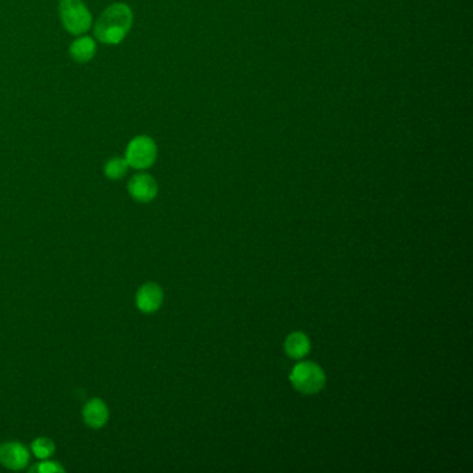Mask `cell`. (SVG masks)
Here are the masks:
<instances>
[{"mask_svg":"<svg viewBox=\"0 0 473 473\" xmlns=\"http://www.w3.org/2000/svg\"><path fill=\"white\" fill-rule=\"evenodd\" d=\"M133 13L125 3L109 6L93 27L95 38L105 45H119L132 28Z\"/></svg>","mask_w":473,"mask_h":473,"instance_id":"6da1fadb","label":"cell"},{"mask_svg":"<svg viewBox=\"0 0 473 473\" xmlns=\"http://www.w3.org/2000/svg\"><path fill=\"white\" fill-rule=\"evenodd\" d=\"M59 15L71 35H84L92 27V14L82 0H60Z\"/></svg>","mask_w":473,"mask_h":473,"instance_id":"7a4b0ae2","label":"cell"},{"mask_svg":"<svg viewBox=\"0 0 473 473\" xmlns=\"http://www.w3.org/2000/svg\"><path fill=\"white\" fill-rule=\"evenodd\" d=\"M290 382L297 391L306 396H313L325 387L326 376L320 365L307 361L297 363L292 369Z\"/></svg>","mask_w":473,"mask_h":473,"instance_id":"3957f363","label":"cell"},{"mask_svg":"<svg viewBox=\"0 0 473 473\" xmlns=\"http://www.w3.org/2000/svg\"><path fill=\"white\" fill-rule=\"evenodd\" d=\"M125 160L135 170H147L157 160V144L146 135L135 136L126 146Z\"/></svg>","mask_w":473,"mask_h":473,"instance_id":"277c9868","label":"cell"},{"mask_svg":"<svg viewBox=\"0 0 473 473\" xmlns=\"http://www.w3.org/2000/svg\"><path fill=\"white\" fill-rule=\"evenodd\" d=\"M128 192L133 200L139 203H150L158 193V185L156 179L149 174H136L128 183Z\"/></svg>","mask_w":473,"mask_h":473,"instance_id":"5b68a950","label":"cell"},{"mask_svg":"<svg viewBox=\"0 0 473 473\" xmlns=\"http://www.w3.org/2000/svg\"><path fill=\"white\" fill-rule=\"evenodd\" d=\"M0 464L10 471H21L29 464V451L18 442H7L0 446Z\"/></svg>","mask_w":473,"mask_h":473,"instance_id":"8992f818","label":"cell"},{"mask_svg":"<svg viewBox=\"0 0 473 473\" xmlns=\"http://www.w3.org/2000/svg\"><path fill=\"white\" fill-rule=\"evenodd\" d=\"M164 300L163 289L153 282L142 285L136 293V307L144 314L156 313Z\"/></svg>","mask_w":473,"mask_h":473,"instance_id":"52a82bcc","label":"cell"},{"mask_svg":"<svg viewBox=\"0 0 473 473\" xmlns=\"http://www.w3.org/2000/svg\"><path fill=\"white\" fill-rule=\"evenodd\" d=\"M82 416L85 423L92 429H102L110 416L107 404L100 398H92L84 407Z\"/></svg>","mask_w":473,"mask_h":473,"instance_id":"ba28073f","label":"cell"},{"mask_svg":"<svg viewBox=\"0 0 473 473\" xmlns=\"http://www.w3.org/2000/svg\"><path fill=\"white\" fill-rule=\"evenodd\" d=\"M96 42L91 36H80L70 46V56L77 63H88L96 54Z\"/></svg>","mask_w":473,"mask_h":473,"instance_id":"9c48e42d","label":"cell"},{"mask_svg":"<svg viewBox=\"0 0 473 473\" xmlns=\"http://www.w3.org/2000/svg\"><path fill=\"white\" fill-rule=\"evenodd\" d=\"M311 342L303 332H293L285 340V352L290 358L300 359L310 353Z\"/></svg>","mask_w":473,"mask_h":473,"instance_id":"30bf717a","label":"cell"},{"mask_svg":"<svg viewBox=\"0 0 473 473\" xmlns=\"http://www.w3.org/2000/svg\"><path fill=\"white\" fill-rule=\"evenodd\" d=\"M128 168H129V165H128L125 157H113L105 165V175L109 179L119 181L126 175Z\"/></svg>","mask_w":473,"mask_h":473,"instance_id":"8fae6325","label":"cell"},{"mask_svg":"<svg viewBox=\"0 0 473 473\" xmlns=\"http://www.w3.org/2000/svg\"><path fill=\"white\" fill-rule=\"evenodd\" d=\"M54 450H56V444L49 437H38L33 440L31 446V451L39 460L50 458L54 454Z\"/></svg>","mask_w":473,"mask_h":473,"instance_id":"7c38bea8","label":"cell"},{"mask_svg":"<svg viewBox=\"0 0 473 473\" xmlns=\"http://www.w3.org/2000/svg\"><path fill=\"white\" fill-rule=\"evenodd\" d=\"M36 471L40 473H63L64 468L59 463L49 461V458H47V460H43L42 463H39V465L36 467Z\"/></svg>","mask_w":473,"mask_h":473,"instance_id":"4fadbf2b","label":"cell"}]
</instances>
